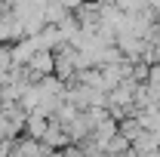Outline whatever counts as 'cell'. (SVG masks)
<instances>
[{"instance_id":"cell-1","label":"cell","mask_w":160,"mask_h":157,"mask_svg":"<svg viewBox=\"0 0 160 157\" xmlns=\"http://www.w3.org/2000/svg\"><path fill=\"white\" fill-rule=\"evenodd\" d=\"M28 68L37 74V77H49L52 71H56V53L52 49H37L31 62H28Z\"/></svg>"}]
</instances>
